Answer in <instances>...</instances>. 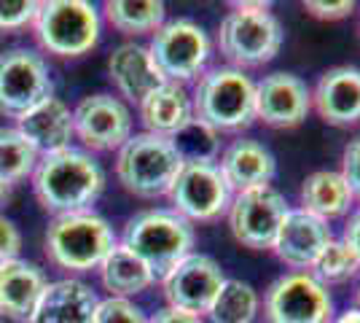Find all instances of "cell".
Wrapping results in <instances>:
<instances>
[{"mask_svg":"<svg viewBox=\"0 0 360 323\" xmlns=\"http://www.w3.org/2000/svg\"><path fill=\"white\" fill-rule=\"evenodd\" d=\"M16 129L30 140L38 154H57L70 148V138L75 135L73 110L57 97H49L25 116H19Z\"/></svg>","mask_w":360,"mask_h":323,"instance_id":"19","label":"cell"},{"mask_svg":"<svg viewBox=\"0 0 360 323\" xmlns=\"http://www.w3.org/2000/svg\"><path fill=\"white\" fill-rule=\"evenodd\" d=\"M180 170H183V159L178 148L172 146V140L150 135V132L132 135L119 148V159H116V175L121 186L129 194L146 197V200L169 194Z\"/></svg>","mask_w":360,"mask_h":323,"instance_id":"5","label":"cell"},{"mask_svg":"<svg viewBox=\"0 0 360 323\" xmlns=\"http://www.w3.org/2000/svg\"><path fill=\"white\" fill-rule=\"evenodd\" d=\"M358 302H360V291H358Z\"/></svg>","mask_w":360,"mask_h":323,"instance_id":"40","label":"cell"},{"mask_svg":"<svg viewBox=\"0 0 360 323\" xmlns=\"http://www.w3.org/2000/svg\"><path fill=\"white\" fill-rule=\"evenodd\" d=\"M347 186L352 191V197L360 200V138L349 140V146L345 148V156H342V170Z\"/></svg>","mask_w":360,"mask_h":323,"instance_id":"33","label":"cell"},{"mask_svg":"<svg viewBox=\"0 0 360 323\" xmlns=\"http://www.w3.org/2000/svg\"><path fill=\"white\" fill-rule=\"evenodd\" d=\"M194 119L215 132H237L255 122V81L237 68H212L194 89Z\"/></svg>","mask_w":360,"mask_h":323,"instance_id":"4","label":"cell"},{"mask_svg":"<svg viewBox=\"0 0 360 323\" xmlns=\"http://www.w3.org/2000/svg\"><path fill=\"white\" fill-rule=\"evenodd\" d=\"M54 84L46 62L27 49L0 54V113L19 119L44 100L54 97Z\"/></svg>","mask_w":360,"mask_h":323,"instance_id":"9","label":"cell"},{"mask_svg":"<svg viewBox=\"0 0 360 323\" xmlns=\"http://www.w3.org/2000/svg\"><path fill=\"white\" fill-rule=\"evenodd\" d=\"M352 202L355 197L347 186L345 175L336 170H317L312 175H307V181L301 186V210L323 221L349 213Z\"/></svg>","mask_w":360,"mask_h":323,"instance_id":"24","label":"cell"},{"mask_svg":"<svg viewBox=\"0 0 360 323\" xmlns=\"http://www.w3.org/2000/svg\"><path fill=\"white\" fill-rule=\"evenodd\" d=\"M312 110V89L293 73H269L255 84V119L277 129L299 127Z\"/></svg>","mask_w":360,"mask_h":323,"instance_id":"15","label":"cell"},{"mask_svg":"<svg viewBox=\"0 0 360 323\" xmlns=\"http://www.w3.org/2000/svg\"><path fill=\"white\" fill-rule=\"evenodd\" d=\"M113 246H116V237L110 224L89 210L57 215L46 229L49 262L73 272H89L94 267H100Z\"/></svg>","mask_w":360,"mask_h":323,"instance_id":"6","label":"cell"},{"mask_svg":"<svg viewBox=\"0 0 360 323\" xmlns=\"http://www.w3.org/2000/svg\"><path fill=\"white\" fill-rule=\"evenodd\" d=\"M342 240H345L347 248H349V251L355 253V259L360 262V208L352 215H349V221H347Z\"/></svg>","mask_w":360,"mask_h":323,"instance_id":"36","label":"cell"},{"mask_svg":"<svg viewBox=\"0 0 360 323\" xmlns=\"http://www.w3.org/2000/svg\"><path fill=\"white\" fill-rule=\"evenodd\" d=\"M167 8L159 0H108L105 19L113 30L124 35L156 32L165 25Z\"/></svg>","mask_w":360,"mask_h":323,"instance_id":"26","label":"cell"},{"mask_svg":"<svg viewBox=\"0 0 360 323\" xmlns=\"http://www.w3.org/2000/svg\"><path fill=\"white\" fill-rule=\"evenodd\" d=\"M288 210L290 208L285 197L274 186L248 189V191H240L229 205V227L237 243H242L245 248L266 251L274 243Z\"/></svg>","mask_w":360,"mask_h":323,"instance_id":"11","label":"cell"},{"mask_svg":"<svg viewBox=\"0 0 360 323\" xmlns=\"http://www.w3.org/2000/svg\"><path fill=\"white\" fill-rule=\"evenodd\" d=\"M148 51L167 81L183 84L202 76L212 46L205 27L196 25L194 19H172L153 32Z\"/></svg>","mask_w":360,"mask_h":323,"instance_id":"8","label":"cell"},{"mask_svg":"<svg viewBox=\"0 0 360 323\" xmlns=\"http://www.w3.org/2000/svg\"><path fill=\"white\" fill-rule=\"evenodd\" d=\"M264 312L269 323H330L333 302L315 275L290 272L269 286Z\"/></svg>","mask_w":360,"mask_h":323,"instance_id":"10","label":"cell"},{"mask_svg":"<svg viewBox=\"0 0 360 323\" xmlns=\"http://www.w3.org/2000/svg\"><path fill=\"white\" fill-rule=\"evenodd\" d=\"M304 11L315 19H345L355 11V3L352 0H339V3H323V0H307L304 3Z\"/></svg>","mask_w":360,"mask_h":323,"instance_id":"34","label":"cell"},{"mask_svg":"<svg viewBox=\"0 0 360 323\" xmlns=\"http://www.w3.org/2000/svg\"><path fill=\"white\" fill-rule=\"evenodd\" d=\"M11 197V184H6V181H0V205Z\"/></svg>","mask_w":360,"mask_h":323,"instance_id":"39","label":"cell"},{"mask_svg":"<svg viewBox=\"0 0 360 323\" xmlns=\"http://www.w3.org/2000/svg\"><path fill=\"white\" fill-rule=\"evenodd\" d=\"M105 172L84 151L65 148L46 154L32 172L35 197L49 213H84L103 194Z\"/></svg>","mask_w":360,"mask_h":323,"instance_id":"1","label":"cell"},{"mask_svg":"<svg viewBox=\"0 0 360 323\" xmlns=\"http://www.w3.org/2000/svg\"><path fill=\"white\" fill-rule=\"evenodd\" d=\"M38 165V151L16 127H0V181L14 186Z\"/></svg>","mask_w":360,"mask_h":323,"instance_id":"28","label":"cell"},{"mask_svg":"<svg viewBox=\"0 0 360 323\" xmlns=\"http://www.w3.org/2000/svg\"><path fill=\"white\" fill-rule=\"evenodd\" d=\"M38 14V3L32 0H0V30H19L32 25Z\"/></svg>","mask_w":360,"mask_h":323,"instance_id":"32","label":"cell"},{"mask_svg":"<svg viewBox=\"0 0 360 323\" xmlns=\"http://www.w3.org/2000/svg\"><path fill=\"white\" fill-rule=\"evenodd\" d=\"M121 246H127L153 277L165 280L194 248L191 224L175 210H143L127 221Z\"/></svg>","mask_w":360,"mask_h":323,"instance_id":"2","label":"cell"},{"mask_svg":"<svg viewBox=\"0 0 360 323\" xmlns=\"http://www.w3.org/2000/svg\"><path fill=\"white\" fill-rule=\"evenodd\" d=\"M94 323H148V318L143 315V310L135 308L129 299L121 296H108L97 305V315Z\"/></svg>","mask_w":360,"mask_h":323,"instance_id":"31","label":"cell"},{"mask_svg":"<svg viewBox=\"0 0 360 323\" xmlns=\"http://www.w3.org/2000/svg\"><path fill=\"white\" fill-rule=\"evenodd\" d=\"M44 289L46 277L35 264L22 259L0 264V315L30 323Z\"/></svg>","mask_w":360,"mask_h":323,"instance_id":"21","label":"cell"},{"mask_svg":"<svg viewBox=\"0 0 360 323\" xmlns=\"http://www.w3.org/2000/svg\"><path fill=\"white\" fill-rule=\"evenodd\" d=\"M226 283L221 264L205 253H188L183 262L165 277V296L172 310L188 315H207L215 296Z\"/></svg>","mask_w":360,"mask_h":323,"instance_id":"13","label":"cell"},{"mask_svg":"<svg viewBox=\"0 0 360 323\" xmlns=\"http://www.w3.org/2000/svg\"><path fill=\"white\" fill-rule=\"evenodd\" d=\"M312 108L333 127H352L360 122V70L349 65L330 68L317 78Z\"/></svg>","mask_w":360,"mask_h":323,"instance_id":"17","label":"cell"},{"mask_svg":"<svg viewBox=\"0 0 360 323\" xmlns=\"http://www.w3.org/2000/svg\"><path fill=\"white\" fill-rule=\"evenodd\" d=\"M258 305H261L258 293L250 283L226 277V283L221 286L207 315L212 323H253Z\"/></svg>","mask_w":360,"mask_h":323,"instance_id":"27","label":"cell"},{"mask_svg":"<svg viewBox=\"0 0 360 323\" xmlns=\"http://www.w3.org/2000/svg\"><path fill=\"white\" fill-rule=\"evenodd\" d=\"M330 240H333V234H330L328 221L299 208V210H288L277 229V237L271 243V251L285 267L304 272V270L315 267V262Z\"/></svg>","mask_w":360,"mask_h":323,"instance_id":"16","label":"cell"},{"mask_svg":"<svg viewBox=\"0 0 360 323\" xmlns=\"http://www.w3.org/2000/svg\"><path fill=\"white\" fill-rule=\"evenodd\" d=\"M73 129L94 151H113L132 138V113L113 94H91L73 110Z\"/></svg>","mask_w":360,"mask_h":323,"instance_id":"14","label":"cell"},{"mask_svg":"<svg viewBox=\"0 0 360 323\" xmlns=\"http://www.w3.org/2000/svg\"><path fill=\"white\" fill-rule=\"evenodd\" d=\"M221 172L231 191H248L258 186H271V178L277 175V162L266 146L258 140L240 138L221 151Z\"/></svg>","mask_w":360,"mask_h":323,"instance_id":"20","label":"cell"},{"mask_svg":"<svg viewBox=\"0 0 360 323\" xmlns=\"http://www.w3.org/2000/svg\"><path fill=\"white\" fill-rule=\"evenodd\" d=\"M100 299L81 280L46 283L30 323H94Z\"/></svg>","mask_w":360,"mask_h":323,"instance_id":"18","label":"cell"},{"mask_svg":"<svg viewBox=\"0 0 360 323\" xmlns=\"http://www.w3.org/2000/svg\"><path fill=\"white\" fill-rule=\"evenodd\" d=\"M333 323H360V310H355V308L345 310V312H342Z\"/></svg>","mask_w":360,"mask_h":323,"instance_id":"38","label":"cell"},{"mask_svg":"<svg viewBox=\"0 0 360 323\" xmlns=\"http://www.w3.org/2000/svg\"><path fill=\"white\" fill-rule=\"evenodd\" d=\"M283 25L269 11V3H234L218 30V49L231 68H258L277 57L283 46Z\"/></svg>","mask_w":360,"mask_h":323,"instance_id":"3","label":"cell"},{"mask_svg":"<svg viewBox=\"0 0 360 323\" xmlns=\"http://www.w3.org/2000/svg\"><path fill=\"white\" fill-rule=\"evenodd\" d=\"M140 116L150 135L175 138L180 129L194 119V103L183 84L165 81L140 103Z\"/></svg>","mask_w":360,"mask_h":323,"instance_id":"23","label":"cell"},{"mask_svg":"<svg viewBox=\"0 0 360 323\" xmlns=\"http://www.w3.org/2000/svg\"><path fill=\"white\" fill-rule=\"evenodd\" d=\"M169 200L175 213L191 221H215L231 205V186L226 184L218 165L188 162L178 172L169 189Z\"/></svg>","mask_w":360,"mask_h":323,"instance_id":"12","label":"cell"},{"mask_svg":"<svg viewBox=\"0 0 360 323\" xmlns=\"http://www.w3.org/2000/svg\"><path fill=\"white\" fill-rule=\"evenodd\" d=\"M100 275H103V283H105L108 291L113 293V296H121V299L146 291L150 283L156 280L148 267L140 262L129 248L121 246V243L110 248V253L103 259Z\"/></svg>","mask_w":360,"mask_h":323,"instance_id":"25","label":"cell"},{"mask_svg":"<svg viewBox=\"0 0 360 323\" xmlns=\"http://www.w3.org/2000/svg\"><path fill=\"white\" fill-rule=\"evenodd\" d=\"M35 35L41 46L57 57H81L100 38V16L86 0H49L38 3Z\"/></svg>","mask_w":360,"mask_h":323,"instance_id":"7","label":"cell"},{"mask_svg":"<svg viewBox=\"0 0 360 323\" xmlns=\"http://www.w3.org/2000/svg\"><path fill=\"white\" fill-rule=\"evenodd\" d=\"M221 132H215L212 127H207L199 119H191L180 129L172 140V146L178 148L183 165L188 162H205V165H215L218 156H221V140H218Z\"/></svg>","mask_w":360,"mask_h":323,"instance_id":"29","label":"cell"},{"mask_svg":"<svg viewBox=\"0 0 360 323\" xmlns=\"http://www.w3.org/2000/svg\"><path fill=\"white\" fill-rule=\"evenodd\" d=\"M148 323H202V318L188 315V312H180V310L165 308V310H159Z\"/></svg>","mask_w":360,"mask_h":323,"instance_id":"37","label":"cell"},{"mask_svg":"<svg viewBox=\"0 0 360 323\" xmlns=\"http://www.w3.org/2000/svg\"><path fill=\"white\" fill-rule=\"evenodd\" d=\"M110 70V81L116 84L127 100L132 103H143L156 87H162L167 78L159 73L156 62L150 60L148 46H137V44H124L110 54L108 62Z\"/></svg>","mask_w":360,"mask_h":323,"instance_id":"22","label":"cell"},{"mask_svg":"<svg viewBox=\"0 0 360 323\" xmlns=\"http://www.w3.org/2000/svg\"><path fill=\"white\" fill-rule=\"evenodd\" d=\"M312 270H315V277L323 286L326 283H345L360 270V262L355 259V253L347 248L345 240H330Z\"/></svg>","mask_w":360,"mask_h":323,"instance_id":"30","label":"cell"},{"mask_svg":"<svg viewBox=\"0 0 360 323\" xmlns=\"http://www.w3.org/2000/svg\"><path fill=\"white\" fill-rule=\"evenodd\" d=\"M19 251H22V234L14 227V221L0 215V264L14 262Z\"/></svg>","mask_w":360,"mask_h":323,"instance_id":"35","label":"cell"}]
</instances>
